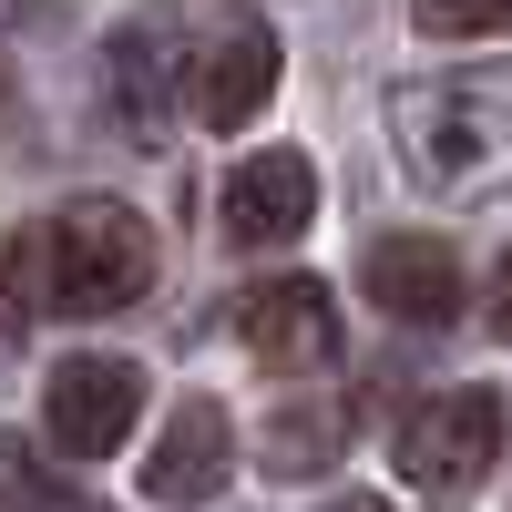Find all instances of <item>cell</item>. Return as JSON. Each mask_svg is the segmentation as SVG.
<instances>
[{"label": "cell", "instance_id": "7", "mask_svg": "<svg viewBox=\"0 0 512 512\" xmlns=\"http://www.w3.org/2000/svg\"><path fill=\"white\" fill-rule=\"evenodd\" d=\"M226 328H236L267 369H318V359H338V297H328L318 277H256V287H236Z\"/></svg>", "mask_w": 512, "mask_h": 512}, {"label": "cell", "instance_id": "15", "mask_svg": "<svg viewBox=\"0 0 512 512\" xmlns=\"http://www.w3.org/2000/svg\"><path fill=\"white\" fill-rule=\"evenodd\" d=\"M328 512H390V502H379V492H338Z\"/></svg>", "mask_w": 512, "mask_h": 512}, {"label": "cell", "instance_id": "1", "mask_svg": "<svg viewBox=\"0 0 512 512\" xmlns=\"http://www.w3.org/2000/svg\"><path fill=\"white\" fill-rule=\"evenodd\" d=\"M390 144L410 164V185L431 195H492L512 185V72H420L390 93Z\"/></svg>", "mask_w": 512, "mask_h": 512}, {"label": "cell", "instance_id": "5", "mask_svg": "<svg viewBox=\"0 0 512 512\" xmlns=\"http://www.w3.org/2000/svg\"><path fill=\"white\" fill-rule=\"evenodd\" d=\"M277 103V31L256 21V11H226L216 31H205V52H195V123H216V134H246L256 113Z\"/></svg>", "mask_w": 512, "mask_h": 512}, {"label": "cell", "instance_id": "13", "mask_svg": "<svg viewBox=\"0 0 512 512\" xmlns=\"http://www.w3.org/2000/svg\"><path fill=\"white\" fill-rule=\"evenodd\" d=\"M21 492V512H93V502H62V492H41V482H11Z\"/></svg>", "mask_w": 512, "mask_h": 512}, {"label": "cell", "instance_id": "9", "mask_svg": "<svg viewBox=\"0 0 512 512\" xmlns=\"http://www.w3.org/2000/svg\"><path fill=\"white\" fill-rule=\"evenodd\" d=\"M359 287H369L400 328H451L461 297H472V287H461V256H451L441 236H379V246L359 256Z\"/></svg>", "mask_w": 512, "mask_h": 512}, {"label": "cell", "instance_id": "2", "mask_svg": "<svg viewBox=\"0 0 512 512\" xmlns=\"http://www.w3.org/2000/svg\"><path fill=\"white\" fill-rule=\"evenodd\" d=\"M31 287H41V308H62V318L134 308L154 287V226L134 205H113V195H82V205H62V216L31 236Z\"/></svg>", "mask_w": 512, "mask_h": 512}, {"label": "cell", "instance_id": "11", "mask_svg": "<svg viewBox=\"0 0 512 512\" xmlns=\"http://www.w3.org/2000/svg\"><path fill=\"white\" fill-rule=\"evenodd\" d=\"M297 410H308V400H297ZM277 420V431H267V472H297V461H338V441H349V420H338L328 400H318V420Z\"/></svg>", "mask_w": 512, "mask_h": 512}, {"label": "cell", "instance_id": "12", "mask_svg": "<svg viewBox=\"0 0 512 512\" xmlns=\"http://www.w3.org/2000/svg\"><path fill=\"white\" fill-rule=\"evenodd\" d=\"M410 21L431 41H492V31H512V0H410Z\"/></svg>", "mask_w": 512, "mask_h": 512}, {"label": "cell", "instance_id": "14", "mask_svg": "<svg viewBox=\"0 0 512 512\" xmlns=\"http://www.w3.org/2000/svg\"><path fill=\"white\" fill-rule=\"evenodd\" d=\"M492 328L512 338V256H502V277H492Z\"/></svg>", "mask_w": 512, "mask_h": 512}, {"label": "cell", "instance_id": "4", "mask_svg": "<svg viewBox=\"0 0 512 512\" xmlns=\"http://www.w3.org/2000/svg\"><path fill=\"white\" fill-rule=\"evenodd\" d=\"M134 420H144V369L134 359H62L52 379H41V431H52L62 461L123 451Z\"/></svg>", "mask_w": 512, "mask_h": 512}, {"label": "cell", "instance_id": "16", "mask_svg": "<svg viewBox=\"0 0 512 512\" xmlns=\"http://www.w3.org/2000/svg\"><path fill=\"white\" fill-rule=\"evenodd\" d=\"M0 103H11V72H0Z\"/></svg>", "mask_w": 512, "mask_h": 512}, {"label": "cell", "instance_id": "10", "mask_svg": "<svg viewBox=\"0 0 512 512\" xmlns=\"http://www.w3.org/2000/svg\"><path fill=\"white\" fill-rule=\"evenodd\" d=\"M216 492H226V410L216 400H175L164 431H154V451H144V502L195 512Z\"/></svg>", "mask_w": 512, "mask_h": 512}, {"label": "cell", "instance_id": "3", "mask_svg": "<svg viewBox=\"0 0 512 512\" xmlns=\"http://www.w3.org/2000/svg\"><path fill=\"white\" fill-rule=\"evenodd\" d=\"M512 441V400L502 390H431L400 431H390V461L420 482V492H472Z\"/></svg>", "mask_w": 512, "mask_h": 512}, {"label": "cell", "instance_id": "8", "mask_svg": "<svg viewBox=\"0 0 512 512\" xmlns=\"http://www.w3.org/2000/svg\"><path fill=\"white\" fill-rule=\"evenodd\" d=\"M103 72H113V113L144 123V134H154L175 103H195V62H185V21H175V11H134V21L113 31Z\"/></svg>", "mask_w": 512, "mask_h": 512}, {"label": "cell", "instance_id": "6", "mask_svg": "<svg viewBox=\"0 0 512 512\" xmlns=\"http://www.w3.org/2000/svg\"><path fill=\"white\" fill-rule=\"evenodd\" d=\"M308 216H318V164L297 144H267V154L226 164V195H216L226 246H287V236H308Z\"/></svg>", "mask_w": 512, "mask_h": 512}]
</instances>
